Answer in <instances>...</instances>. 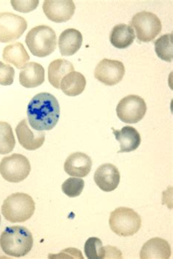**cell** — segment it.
I'll use <instances>...</instances> for the list:
<instances>
[{
	"label": "cell",
	"instance_id": "cell-19",
	"mask_svg": "<svg viewBox=\"0 0 173 259\" xmlns=\"http://www.w3.org/2000/svg\"><path fill=\"white\" fill-rule=\"evenodd\" d=\"M3 57L6 62L13 64L19 70H23L30 59L24 45L21 42L6 46L3 50Z\"/></svg>",
	"mask_w": 173,
	"mask_h": 259
},
{
	"label": "cell",
	"instance_id": "cell-6",
	"mask_svg": "<svg viewBox=\"0 0 173 259\" xmlns=\"http://www.w3.org/2000/svg\"><path fill=\"white\" fill-rule=\"evenodd\" d=\"M131 25L134 27L138 40L143 42L154 40L162 28L158 16L147 11L136 13L132 19Z\"/></svg>",
	"mask_w": 173,
	"mask_h": 259
},
{
	"label": "cell",
	"instance_id": "cell-1",
	"mask_svg": "<svg viewBox=\"0 0 173 259\" xmlns=\"http://www.w3.org/2000/svg\"><path fill=\"white\" fill-rule=\"evenodd\" d=\"M29 125L38 132L52 130L59 121L60 106L57 99L47 92L37 94L27 107Z\"/></svg>",
	"mask_w": 173,
	"mask_h": 259
},
{
	"label": "cell",
	"instance_id": "cell-3",
	"mask_svg": "<svg viewBox=\"0 0 173 259\" xmlns=\"http://www.w3.org/2000/svg\"><path fill=\"white\" fill-rule=\"evenodd\" d=\"M35 203L30 196L24 193L11 194L3 202L2 212L7 221L23 223L34 215Z\"/></svg>",
	"mask_w": 173,
	"mask_h": 259
},
{
	"label": "cell",
	"instance_id": "cell-20",
	"mask_svg": "<svg viewBox=\"0 0 173 259\" xmlns=\"http://www.w3.org/2000/svg\"><path fill=\"white\" fill-rule=\"evenodd\" d=\"M87 85V80L83 75L78 72H72L64 76L61 80L60 89L64 95L76 97L83 93Z\"/></svg>",
	"mask_w": 173,
	"mask_h": 259
},
{
	"label": "cell",
	"instance_id": "cell-10",
	"mask_svg": "<svg viewBox=\"0 0 173 259\" xmlns=\"http://www.w3.org/2000/svg\"><path fill=\"white\" fill-rule=\"evenodd\" d=\"M125 75V67L121 62L105 59L97 64L95 71L97 80L108 87L121 81Z\"/></svg>",
	"mask_w": 173,
	"mask_h": 259
},
{
	"label": "cell",
	"instance_id": "cell-12",
	"mask_svg": "<svg viewBox=\"0 0 173 259\" xmlns=\"http://www.w3.org/2000/svg\"><path fill=\"white\" fill-rule=\"evenodd\" d=\"M94 178L97 186L102 191L110 192L118 187L121 176L118 168L114 165L104 164L97 168Z\"/></svg>",
	"mask_w": 173,
	"mask_h": 259
},
{
	"label": "cell",
	"instance_id": "cell-18",
	"mask_svg": "<svg viewBox=\"0 0 173 259\" xmlns=\"http://www.w3.org/2000/svg\"><path fill=\"white\" fill-rule=\"evenodd\" d=\"M172 251L167 241L159 237L151 239L143 245L140 253L142 259L169 258Z\"/></svg>",
	"mask_w": 173,
	"mask_h": 259
},
{
	"label": "cell",
	"instance_id": "cell-11",
	"mask_svg": "<svg viewBox=\"0 0 173 259\" xmlns=\"http://www.w3.org/2000/svg\"><path fill=\"white\" fill-rule=\"evenodd\" d=\"M42 9L46 17L51 21L64 23L72 19L75 5L72 0H46Z\"/></svg>",
	"mask_w": 173,
	"mask_h": 259
},
{
	"label": "cell",
	"instance_id": "cell-9",
	"mask_svg": "<svg viewBox=\"0 0 173 259\" xmlns=\"http://www.w3.org/2000/svg\"><path fill=\"white\" fill-rule=\"evenodd\" d=\"M27 29L25 19L11 13H0V42L6 44L19 39Z\"/></svg>",
	"mask_w": 173,
	"mask_h": 259
},
{
	"label": "cell",
	"instance_id": "cell-23",
	"mask_svg": "<svg viewBox=\"0 0 173 259\" xmlns=\"http://www.w3.org/2000/svg\"><path fill=\"white\" fill-rule=\"evenodd\" d=\"M155 51L161 60L172 62L173 58V34H166L158 38L154 42Z\"/></svg>",
	"mask_w": 173,
	"mask_h": 259
},
{
	"label": "cell",
	"instance_id": "cell-14",
	"mask_svg": "<svg viewBox=\"0 0 173 259\" xmlns=\"http://www.w3.org/2000/svg\"><path fill=\"white\" fill-rule=\"evenodd\" d=\"M16 133L20 145L28 151H35L44 145L46 139L44 132L33 133L28 126L27 120L24 119L18 124Z\"/></svg>",
	"mask_w": 173,
	"mask_h": 259
},
{
	"label": "cell",
	"instance_id": "cell-21",
	"mask_svg": "<svg viewBox=\"0 0 173 259\" xmlns=\"http://www.w3.org/2000/svg\"><path fill=\"white\" fill-rule=\"evenodd\" d=\"M135 39L134 29L131 26L121 24L115 26L110 35V41L115 48L125 49L133 44Z\"/></svg>",
	"mask_w": 173,
	"mask_h": 259
},
{
	"label": "cell",
	"instance_id": "cell-27",
	"mask_svg": "<svg viewBox=\"0 0 173 259\" xmlns=\"http://www.w3.org/2000/svg\"><path fill=\"white\" fill-rule=\"evenodd\" d=\"M15 70L12 66L0 61V85H11L14 81Z\"/></svg>",
	"mask_w": 173,
	"mask_h": 259
},
{
	"label": "cell",
	"instance_id": "cell-4",
	"mask_svg": "<svg viewBox=\"0 0 173 259\" xmlns=\"http://www.w3.org/2000/svg\"><path fill=\"white\" fill-rule=\"evenodd\" d=\"M26 44L33 55L46 57L57 48V34L50 26L40 25L31 29L26 37Z\"/></svg>",
	"mask_w": 173,
	"mask_h": 259
},
{
	"label": "cell",
	"instance_id": "cell-2",
	"mask_svg": "<svg viewBox=\"0 0 173 259\" xmlns=\"http://www.w3.org/2000/svg\"><path fill=\"white\" fill-rule=\"evenodd\" d=\"M32 234L27 228L13 226L6 228L0 237V246L10 256L23 257L32 249Z\"/></svg>",
	"mask_w": 173,
	"mask_h": 259
},
{
	"label": "cell",
	"instance_id": "cell-24",
	"mask_svg": "<svg viewBox=\"0 0 173 259\" xmlns=\"http://www.w3.org/2000/svg\"><path fill=\"white\" fill-rule=\"evenodd\" d=\"M16 146L12 127L7 122L0 121V154L11 153Z\"/></svg>",
	"mask_w": 173,
	"mask_h": 259
},
{
	"label": "cell",
	"instance_id": "cell-28",
	"mask_svg": "<svg viewBox=\"0 0 173 259\" xmlns=\"http://www.w3.org/2000/svg\"><path fill=\"white\" fill-rule=\"evenodd\" d=\"M11 3L15 11L26 13L35 10L37 6H38L39 1L38 0H33V1H16V0H12V1H11Z\"/></svg>",
	"mask_w": 173,
	"mask_h": 259
},
{
	"label": "cell",
	"instance_id": "cell-7",
	"mask_svg": "<svg viewBox=\"0 0 173 259\" xmlns=\"http://www.w3.org/2000/svg\"><path fill=\"white\" fill-rule=\"evenodd\" d=\"M30 171L29 159L18 153L3 158L0 163V174L8 182H21L29 176Z\"/></svg>",
	"mask_w": 173,
	"mask_h": 259
},
{
	"label": "cell",
	"instance_id": "cell-29",
	"mask_svg": "<svg viewBox=\"0 0 173 259\" xmlns=\"http://www.w3.org/2000/svg\"><path fill=\"white\" fill-rule=\"evenodd\" d=\"M0 223H1V216H0Z\"/></svg>",
	"mask_w": 173,
	"mask_h": 259
},
{
	"label": "cell",
	"instance_id": "cell-25",
	"mask_svg": "<svg viewBox=\"0 0 173 259\" xmlns=\"http://www.w3.org/2000/svg\"><path fill=\"white\" fill-rule=\"evenodd\" d=\"M84 252L87 258L90 259L104 258L105 257V248L103 242L97 237H90L84 245Z\"/></svg>",
	"mask_w": 173,
	"mask_h": 259
},
{
	"label": "cell",
	"instance_id": "cell-8",
	"mask_svg": "<svg viewBox=\"0 0 173 259\" xmlns=\"http://www.w3.org/2000/svg\"><path fill=\"white\" fill-rule=\"evenodd\" d=\"M147 111L146 102L138 95H128L122 99L117 105L118 118L126 123H136L141 121Z\"/></svg>",
	"mask_w": 173,
	"mask_h": 259
},
{
	"label": "cell",
	"instance_id": "cell-16",
	"mask_svg": "<svg viewBox=\"0 0 173 259\" xmlns=\"http://www.w3.org/2000/svg\"><path fill=\"white\" fill-rule=\"evenodd\" d=\"M82 44L83 35L77 29H66L59 36V51L63 57H70L76 54Z\"/></svg>",
	"mask_w": 173,
	"mask_h": 259
},
{
	"label": "cell",
	"instance_id": "cell-15",
	"mask_svg": "<svg viewBox=\"0 0 173 259\" xmlns=\"http://www.w3.org/2000/svg\"><path fill=\"white\" fill-rule=\"evenodd\" d=\"M112 130L115 139L120 143L118 153L134 151L141 145V135L134 127L126 126L123 127L121 130H115L113 128Z\"/></svg>",
	"mask_w": 173,
	"mask_h": 259
},
{
	"label": "cell",
	"instance_id": "cell-22",
	"mask_svg": "<svg viewBox=\"0 0 173 259\" xmlns=\"http://www.w3.org/2000/svg\"><path fill=\"white\" fill-rule=\"evenodd\" d=\"M74 70L73 64L69 61L62 59L54 60L49 66V81L54 88L59 89L62 78Z\"/></svg>",
	"mask_w": 173,
	"mask_h": 259
},
{
	"label": "cell",
	"instance_id": "cell-13",
	"mask_svg": "<svg viewBox=\"0 0 173 259\" xmlns=\"http://www.w3.org/2000/svg\"><path fill=\"white\" fill-rule=\"evenodd\" d=\"M92 166V158L81 152L72 153L66 159L64 169L72 177L84 178L90 174Z\"/></svg>",
	"mask_w": 173,
	"mask_h": 259
},
{
	"label": "cell",
	"instance_id": "cell-5",
	"mask_svg": "<svg viewBox=\"0 0 173 259\" xmlns=\"http://www.w3.org/2000/svg\"><path fill=\"white\" fill-rule=\"evenodd\" d=\"M109 224L111 230L121 237L134 235L141 229V216L134 209L121 207L110 213Z\"/></svg>",
	"mask_w": 173,
	"mask_h": 259
},
{
	"label": "cell",
	"instance_id": "cell-17",
	"mask_svg": "<svg viewBox=\"0 0 173 259\" xmlns=\"http://www.w3.org/2000/svg\"><path fill=\"white\" fill-rule=\"evenodd\" d=\"M45 81V70L41 64L29 62L20 72L19 82L26 89H33Z\"/></svg>",
	"mask_w": 173,
	"mask_h": 259
},
{
	"label": "cell",
	"instance_id": "cell-26",
	"mask_svg": "<svg viewBox=\"0 0 173 259\" xmlns=\"http://www.w3.org/2000/svg\"><path fill=\"white\" fill-rule=\"evenodd\" d=\"M85 182L81 178H70L64 181L62 190L65 195L70 198H75L81 194Z\"/></svg>",
	"mask_w": 173,
	"mask_h": 259
}]
</instances>
